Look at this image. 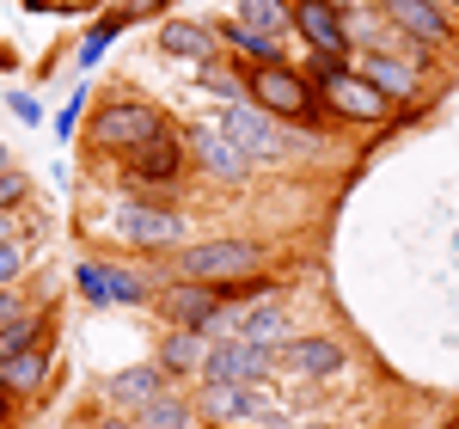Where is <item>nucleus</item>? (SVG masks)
<instances>
[{
	"mask_svg": "<svg viewBox=\"0 0 459 429\" xmlns=\"http://www.w3.org/2000/svg\"><path fill=\"white\" fill-rule=\"evenodd\" d=\"M318 86H325L331 110H343V117H355V123H380L386 105H392V99H380L355 68H318Z\"/></svg>",
	"mask_w": 459,
	"mask_h": 429,
	"instance_id": "obj_6",
	"label": "nucleus"
},
{
	"mask_svg": "<svg viewBox=\"0 0 459 429\" xmlns=\"http://www.w3.org/2000/svg\"><path fill=\"white\" fill-rule=\"evenodd\" d=\"M80 288L92 294V301H142V283L135 276H117V270H80Z\"/></svg>",
	"mask_w": 459,
	"mask_h": 429,
	"instance_id": "obj_22",
	"label": "nucleus"
},
{
	"mask_svg": "<svg viewBox=\"0 0 459 429\" xmlns=\"http://www.w3.org/2000/svg\"><path fill=\"white\" fill-rule=\"evenodd\" d=\"M129 172H135V184H172L178 172H184V153H178L172 129L135 147V153H129Z\"/></svg>",
	"mask_w": 459,
	"mask_h": 429,
	"instance_id": "obj_9",
	"label": "nucleus"
},
{
	"mask_svg": "<svg viewBox=\"0 0 459 429\" xmlns=\"http://www.w3.org/2000/svg\"><path fill=\"white\" fill-rule=\"evenodd\" d=\"M123 233L135 246H166V240H178V214L172 209H123Z\"/></svg>",
	"mask_w": 459,
	"mask_h": 429,
	"instance_id": "obj_17",
	"label": "nucleus"
},
{
	"mask_svg": "<svg viewBox=\"0 0 459 429\" xmlns=\"http://www.w3.org/2000/svg\"><path fill=\"white\" fill-rule=\"evenodd\" d=\"M264 264V246H246V240H203L178 258L184 283H227V276H251Z\"/></svg>",
	"mask_w": 459,
	"mask_h": 429,
	"instance_id": "obj_3",
	"label": "nucleus"
},
{
	"mask_svg": "<svg viewBox=\"0 0 459 429\" xmlns=\"http://www.w3.org/2000/svg\"><path fill=\"white\" fill-rule=\"evenodd\" d=\"M135 429H190V405L172 393H160V398H147L142 405V424Z\"/></svg>",
	"mask_w": 459,
	"mask_h": 429,
	"instance_id": "obj_23",
	"label": "nucleus"
},
{
	"mask_svg": "<svg viewBox=\"0 0 459 429\" xmlns=\"http://www.w3.org/2000/svg\"><path fill=\"white\" fill-rule=\"evenodd\" d=\"M227 43L233 49H246V56H257V62H276V37H264V31H251V25H227Z\"/></svg>",
	"mask_w": 459,
	"mask_h": 429,
	"instance_id": "obj_24",
	"label": "nucleus"
},
{
	"mask_svg": "<svg viewBox=\"0 0 459 429\" xmlns=\"http://www.w3.org/2000/svg\"><path fill=\"white\" fill-rule=\"evenodd\" d=\"M325 6H337V13H343V6H350V0H325Z\"/></svg>",
	"mask_w": 459,
	"mask_h": 429,
	"instance_id": "obj_32",
	"label": "nucleus"
},
{
	"mask_svg": "<svg viewBox=\"0 0 459 429\" xmlns=\"http://www.w3.org/2000/svg\"><path fill=\"white\" fill-rule=\"evenodd\" d=\"M99 429H135V424H123V417H105V424H99Z\"/></svg>",
	"mask_w": 459,
	"mask_h": 429,
	"instance_id": "obj_29",
	"label": "nucleus"
},
{
	"mask_svg": "<svg viewBox=\"0 0 459 429\" xmlns=\"http://www.w3.org/2000/svg\"><path fill=\"white\" fill-rule=\"evenodd\" d=\"M153 136H166V117L153 105H110L99 123H92V147H105V153H135L142 142Z\"/></svg>",
	"mask_w": 459,
	"mask_h": 429,
	"instance_id": "obj_5",
	"label": "nucleus"
},
{
	"mask_svg": "<svg viewBox=\"0 0 459 429\" xmlns=\"http://www.w3.org/2000/svg\"><path fill=\"white\" fill-rule=\"evenodd\" d=\"M19 320H31V307H25L13 288H0V331H6V325H19Z\"/></svg>",
	"mask_w": 459,
	"mask_h": 429,
	"instance_id": "obj_27",
	"label": "nucleus"
},
{
	"mask_svg": "<svg viewBox=\"0 0 459 429\" xmlns=\"http://www.w3.org/2000/svg\"><path fill=\"white\" fill-rule=\"evenodd\" d=\"M386 19L398 31L423 37V43H441V37H447V19L435 13V0H386Z\"/></svg>",
	"mask_w": 459,
	"mask_h": 429,
	"instance_id": "obj_13",
	"label": "nucleus"
},
{
	"mask_svg": "<svg viewBox=\"0 0 459 429\" xmlns=\"http://www.w3.org/2000/svg\"><path fill=\"white\" fill-rule=\"evenodd\" d=\"M233 337H246V344H264V350H270V344H282V337H288V313H282V307H251V313H239V331H233Z\"/></svg>",
	"mask_w": 459,
	"mask_h": 429,
	"instance_id": "obj_19",
	"label": "nucleus"
},
{
	"mask_svg": "<svg viewBox=\"0 0 459 429\" xmlns=\"http://www.w3.org/2000/svg\"><path fill=\"white\" fill-rule=\"evenodd\" d=\"M294 25H300V37L313 43L318 56H343L350 49V19L337 6H325V0H300L294 6Z\"/></svg>",
	"mask_w": 459,
	"mask_h": 429,
	"instance_id": "obj_7",
	"label": "nucleus"
},
{
	"mask_svg": "<svg viewBox=\"0 0 459 429\" xmlns=\"http://www.w3.org/2000/svg\"><path fill=\"white\" fill-rule=\"evenodd\" d=\"M19 270H25V240H0V288L19 283Z\"/></svg>",
	"mask_w": 459,
	"mask_h": 429,
	"instance_id": "obj_26",
	"label": "nucleus"
},
{
	"mask_svg": "<svg viewBox=\"0 0 459 429\" xmlns=\"http://www.w3.org/2000/svg\"><path fill=\"white\" fill-rule=\"evenodd\" d=\"M25 197V172H0V209H13Z\"/></svg>",
	"mask_w": 459,
	"mask_h": 429,
	"instance_id": "obj_28",
	"label": "nucleus"
},
{
	"mask_svg": "<svg viewBox=\"0 0 459 429\" xmlns=\"http://www.w3.org/2000/svg\"><path fill=\"white\" fill-rule=\"evenodd\" d=\"M117 31H123V19H105V25H92V37L80 43V68H92V62L105 56V43H110Z\"/></svg>",
	"mask_w": 459,
	"mask_h": 429,
	"instance_id": "obj_25",
	"label": "nucleus"
},
{
	"mask_svg": "<svg viewBox=\"0 0 459 429\" xmlns=\"http://www.w3.org/2000/svg\"><path fill=\"white\" fill-rule=\"evenodd\" d=\"M221 117H227V123H221V136L239 147L251 166H257V160H288V153L300 147L294 136H282V129H276V123H270L257 105H246V99H239V105H227Z\"/></svg>",
	"mask_w": 459,
	"mask_h": 429,
	"instance_id": "obj_2",
	"label": "nucleus"
},
{
	"mask_svg": "<svg viewBox=\"0 0 459 429\" xmlns=\"http://www.w3.org/2000/svg\"><path fill=\"white\" fill-rule=\"evenodd\" d=\"M282 368H294V374H337L343 368V350L331 344V337H294V344H282Z\"/></svg>",
	"mask_w": 459,
	"mask_h": 429,
	"instance_id": "obj_12",
	"label": "nucleus"
},
{
	"mask_svg": "<svg viewBox=\"0 0 459 429\" xmlns=\"http://www.w3.org/2000/svg\"><path fill=\"white\" fill-rule=\"evenodd\" d=\"M361 80L380 92V99H411V86H417V74H411V62H392V56H368L361 62Z\"/></svg>",
	"mask_w": 459,
	"mask_h": 429,
	"instance_id": "obj_14",
	"label": "nucleus"
},
{
	"mask_svg": "<svg viewBox=\"0 0 459 429\" xmlns=\"http://www.w3.org/2000/svg\"><path fill=\"white\" fill-rule=\"evenodd\" d=\"M190 147H196L203 172H214V179H227V184H239V179L251 172V160H246L233 142H227L221 129H196V136H190Z\"/></svg>",
	"mask_w": 459,
	"mask_h": 429,
	"instance_id": "obj_11",
	"label": "nucleus"
},
{
	"mask_svg": "<svg viewBox=\"0 0 459 429\" xmlns=\"http://www.w3.org/2000/svg\"><path fill=\"white\" fill-rule=\"evenodd\" d=\"M160 49H166V56H190V62L203 68L209 49H214V31L209 25H190V19H172V25L160 31Z\"/></svg>",
	"mask_w": 459,
	"mask_h": 429,
	"instance_id": "obj_16",
	"label": "nucleus"
},
{
	"mask_svg": "<svg viewBox=\"0 0 459 429\" xmlns=\"http://www.w3.org/2000/svg\"><path fill=\"white\" fill-rule=\"evenodd\" d=\"M209 356V344H203V331H190V325H178L172 337H166V350H160V368L166 374H190V368H203Z\"/></svg>",
	"mask_w": 459,
	"mask_h": 429,
	"instance_id": "obj_18",
	"label": "nucleus"
},
{
	"mask_svg": "<svg viewBox=\"0 0 459 429\" xmlns=\"http://www.w3.org/2000/svg\"><path fill=\"white\" fill-rule=\"evenodd\" d=\"M239 86L251 92V105L264 110V117H288V123H313V117H318V92H313V80H300V74L282 68V62L246 68V74H239Z\"/></svg>",
	"mask_w": 459,
	"mask_h": 429,
	"instance_id": "obj_1",
	"label": "nucleus"
},
{
	"mask_svg": "<svg viewBox=\"0 0 459 429\" xmlns=\"http://www.w3.org/2000/svg\"><path fill=\"white\" fill-rule=\"evenodd\" d=\"M203 405H209L221 424H239V417H270V405L251 393V387H214L209 381V393H203Z\"/></svg>",
	"mask_w": 459,
	"mask_h": 429,
	"instance_id": "obj_15",
	"label": "nucleus"
},
{
	"mask_svg": "<svg viewBox=\"0 0 459 429\" xmlns=\"http://www.w3.org/2000/svg\"><path fill=\"white\" fill-rule=\"evenodd\" d=\"M43 374H49V356H43L37 344H31V350H19L13 362H0V387H6V393H31Z\"/></svg>",
	"mask_w": 459,
	"mask_h": 429,
	"instance_id": "obj_20",
	"label": "nucleus"
},
{
	"mask_svg": "<svg viewBox=\"0 0 459 429\" xmlns=\"http://www.w3.org/2000/svg\"><path fill=\"white\" fill-rule=\"evenodd\" d=\"M270 368H276V350L246 344V337H221L209 356H203V374H209L214 387H257Z\"/></svg>",
	"mask_w": 459,
	"mask_h": 429,
	"instance_id": "obj_4",
	"label": "nucleus"
},
{
	"mask_svg": "<svg viewBox=\"0 0 459 429\" xmlns=\"http://www.w3.org/2000/svg\"><path fill=\"white\" fill-rule=\"evenodd\" d=\"M0 172H13V153H6V147H0Z\"/></svg>",
	"mask_w": 459,
	"mask_h": 429,
	"instance_id": "obj_31",
	"label": "nucleus"
},
{
	"mask_svg": "<svg viewBox=\"0 0 459 429\" xmlns=\"http://www.w3.org/2000/svg\"><path fill=\"white\" fill-rule=\"evenodd\" d=\"M239 25L276 37V31H288V25H294V6H288V0H239Z\"/></svg>",
	"mask_w": 459,
	"mask_h": 429,
	"instance_id": "obj_21",
	"label": "nucleus"
},
{
	"mask_svg": "<svg viewBox=\"0 0 459 429\" xmlns=\"http://www.w3.org/2000/svg\"><path fill=\"white\" fill-rule=\"evenodd\" d=\"M0 240H13V221H6V214H0Z\"/></svg>",
	"mask_w": 459,
	"mask_h": 429,
	"instance_id": "obj_30",
	"label": "nucleus"
},
{
	"mask_svg": "<svg viewBox=\"0 0 459 429\" xmlns=\"http://www.w3.org/2000/svg\"><path fill=\"white\" fill-rule=\"evenodd\" d=\"M160 307L172 313L178 325H190V331H203V325L221 313V294H214L209 283H178V288H166L160 294Z\"/></svg>",
	"mask_w": 459,
	"mask_h": 429,
	"instance_id": "obj_10",
	"label": "nucleus"
},
{
	"mask_svg": "<svg viewBox=\"0 0 459 429\" xmlns=\"http://www.w3.org/2000/svg\"><path fill=\"white\" fill-rule=\"evenodd\" d=\"M166 381H172V374H166L160 362H142V368H123V374H110V381H105V398H110V405H129V411H142L147 398L166 393Z\"/></svg>",
	"mask_w": 459,
	"mask_h": 429,
	"instance_id": "obj_8",
	"label": "nucleus"
}]
</instances>
